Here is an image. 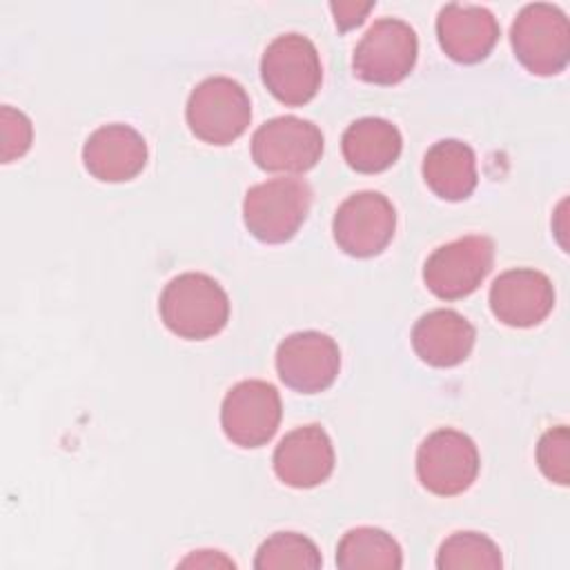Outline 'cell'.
I'll return each mask as SVG.
<instances>
[{"label": "cell", "instance_id": "cell-1", "mask_svg": "<svg viewBox=\"0 0 570 570\" xmlns=\"http://www.w3.org/2000/svg\"><path fill=\"white\" fill-rule=\"evenodd\" d=\"M158 312L169 332L187 341H205L229 321V296L207 274L185 272L160 292Z\"/></svg>", "mask_w": 570, "mask_h": 570}, {"label": "cell", "instance_id": "cell-2", "mask_svg": "<svg viewBox=\"0 0 570 570\" xmlns=\"http://www.w3.org/2000/svg\"><path fill=\"white\" fill-rule=\"evenodd\" d=\"M312 189L303 178H269L247 189L243 220L249 234L263 243H285L305 223Z\"/></svg>", "mask_w": 570, "mask_h": 570}, {"label": "cell", "instance_id": "cell-3", "mask_svg": "<svg viewBox=\"0 0 570 570\" xmlns=\"http://www.w3.org/2000/svg\"><path fill=\"white\" fill-rule=\"evenodd\" d=\"M517 60L534 76H557L570 60V24L566 13L548 2L525 4L510 27Z\"/></svg>", "mask_w": 570, "mask_h": 570}, {"label": "cell", "instance_id": "cell-4", "mask_svg": "<svg viewBox=\"0 0 570 570\" xmlns=\"http://www.w3.org/2000/svg\"><path fill=\"white\" fill-rule=\"evenodd\" d=\"M185 118L191 134L203 142L229 145L245 134L252 120V102L240 82L212 76L189 94Z\"/></svg>", "mask_w": 570, "mask_h": 570}, {"label": "cell", "instance_id": "cell-5", "mask_svg": "<svg viewBox=\"0 0 570 570\" xmlns=\"http://www.w3.org/2000/svg\"><path fill=\"white\" fill-rule=\"evenodd\" d=\"M261 78L267 91L283 105L298 107L309 102L323 78L314 42L303 33L276 36L263 51Z\"/></svg>", "mask_w": 570, "mask_h": 570}, {"label": "cell", "instance_id": "cell-6", "mask_svg": "<svg viewBox=\"0 0 570 570\" xmlns=\"http://www.w3.org/2000/svg\"><path fill=\"white\" fill-rule=\"evenodd\" d=\"M492 238L470 234L436 247L423 265V281L428 289L443 301L465 298L483 283L492 269Z\"/></svg>", "mask_w": 570, "mask_h": 570}, {"label": "cell", "instance_id": "cell-7", "mask_svg": "<svg viewBox=\"0 0 570 570\" xmlns=\"http://www.w3.org/2000/svg\"><path fill=\"white\" fill-rule=\"evenodd\" d=\"M479 474V450L474 441L452 428L428 434L416 452V476L421 485L439 497L465 492Z\"/></svg>", "mask_w": 570, "mask_h": 570}, {"label": "cell", "instance_id": "cell-8", "mask_svg": "<svg viewBox=\"0 0 570 570\" xmlns=\"http://www.w3.org/2000/svg\"><path fill=\"white\" fill-rule=\"evenodd\" d=\"M416 53L414 29L405 20L381 18L358 40L352 69L363 82L396 85L414 69Z\"/></svg>", "mask_w": 570, "mask_h": 570}, {"label": "cell", "instance_id": "cell-9", "mask_svg": "<svg viewBox=\"0 0 570 570\" xmlns=\"http://www.w3.org/2000/svg\"><path fill=\"white\" fill-rule=\"evenodd\" d=\"M321 129L298 116H276L252 136L254 163L272 174H303L321 160Z\"/></svg>", "mask_w": 570, "mask_h": 570}, {"label": "cell", "instance_id": "cell-10", "mask_svg": "<svg viewBox=\"0 0 570 570\" xmlns=\"http://www.w3.org/2000/svg\"><path fill=\"white\" fill-rule=\"evenodd\" d=\"M281 396L276 387L261 379L236 383L223 399L220 428L238 448H261L278 430Z\"/></svg>", "mask_w": 570, "mask_h": 570}, {"label": "cell", "instance_id": "cell-11", "mask_svg": "<svg viewBox=\"0 0 570 570\" xmlns=\"http://www.w3.org/2000/svg\"><path fill=\"white\" fill-rule=\"evenodd\" d=\"M394 229V205L379 191H356L347 196L332 220L336 245L354 258L381 254L390 245Z\"/></svg>", "mask_w": 570, "mask_h": 570}, {"label": "cell", "instance_id": "cell-12", "mask_svg": "<svg viewBox=\"0 0 570 570\" xmlns=\"http://www.w3.org/2000/svg\"><path fill=\"white\" fill-rule=\"evenodd\" d=\"M341 370V352L332 336L305 330L281 341L276 350V372L281 381L301 392L316 394L327 390Z\"/></svg>", "mask_w": 570, "mask_h": 570}, {"label": "cell", "instance_id": "cell-13", "mask_svg": "<svg viewBox=\"0 0 570 570\" xmlns=\"http://www.w3.org/2000/svg\"><path fill=\"white\" fill-rule=\"evenodd\" d=\"M552 307L554 287L539 269H508L499 274L490 287V309L497 321L510 327H534Z\"/></svg>", "mask_w": 570, "mask_h": 570}, {"label": "cell", "instance_id": "cell-14", "mask_svg": "<svg viewBox=\"0 0 570 570\" xmlns=\"http://www.w3.org/2000/svg\"><path fill=\"white\" fill-rule=\"evenodd\" d=\"M272 463L285 485L305 490L327 481L334 470V448L327 432L309 423L287 432L278 441Z\"/></svg>", "mask_w": 570, "mask_h": 570}, {"label": "cell", "instance_id": "cell-15", "mask_svg": "<svg viewBox=\"0 0 570 570\" xmlns=\"http://www.w3.org/2000/svg\"><path fill=\"white\" fill-rule=\"evenodd\" d=\"M82 163L102 183H125L145 169L147 142L129 125H102L85 140Z\"/></svg>", "mask_w": 570, "mask_h": 570}, {"label": "cell", "instance_id": "cell-16", "mask_svg": "<svg viewBox=\"0 0 570 570\" xmlns=\"http://www.w3.org/2000/svg\"><path fill=\"white\" fill-rule=\"evenodd\" d=\"M436 38L452 60L474 65L494 49L499 22L485 7L450 2L436 16Z\"/></svg>", "mask_w": 570, "mask_h": 570}, {"label": "cell", "instance_id": "cell-17", "mask_svg": "<svg viewBox=\"0 0 570 570\" xmlns=\"http://www.w3.org/2000/svg\"><path fill=\"white\" fill-rule=\"evenodd\" d=\"M474 341V325L454 309H432L412 327V347L416 356L432 367H454L463 363Z\"/></svg>", "mask_w": 570, "mask_h": 570}, {"label": "cell", "instance_id": "cell-18", "mask_svg": "<svg viewBox=\"0 0 570 570\" xmlns=\"http://www.w3.org/2000/svg\"><path fill=\"white\" fill-rule=\"evenodd\" d=\"M401 147L403 138L396 125L379 116L354 120L341 138L345 163L361 174L385 171L401 156Z\"/></svg>", "mask_w": 570, "mask_h": 570}, {"label": "cell", "instance_id": "cell-19", "mask_svg": "<svg viewBox=\"0 0 570 570\" xmlns=\"http://www.w3.org/2000/svg\"><path fill=\"white\" fill-rule=\"evenodd\" d=\"M423 180L443 200L468 198L479 180L476 156L470 145L445 138L434 142L423 156Z\"/></svg>", "mask_w": 570, "mask_h": 570}, {"label": "cell", "instance_id": "cell-20", "mask_svg": "<svg viewBox=\"0 0 570 570\" xmlns=\"http://www.w3.org/2000/svg\"><path fill=\"white\" fill-rule=\"evenodd\" d=\"M336 566L343 570H396L403 566V552L385 530L358 525L341 537Z\"/></svg>", "mask_w": 570, "mask_h": 570}, {"label": "cell", "instance_id": "cell-21", "mask_svg": "<svg viewBox=\"0 0 570 570\" xmlns=\"http://www.w3.org/2000/svg\"><path fill=\"white\" fill-rule=\"evenodd\" d=\"M501 566L503 559L499 546L481 532H454L439 546L436 552L439 570H497Z\"/></svg>", "mask_w": 570, "mask_h": 570}, {"label": "cell", "instance_id": "cell-22", "mask_svg": "<svg viewBox=\"0 0 570 570\" xmlns=\"http://www.w3.org/2000/svg\"><path fill=\"white\" fill-rule=\"evenodd\" d=\"M323 557L312 539L298 532H274L265 539L256 552L254 568L276 570V568H321Z\"/></svg>", "mask_w": 570, "mask_h": 570}, {"label": "cell", "instance_id": "cell-23", "mask_svg": "<svg viewBox=\"0 0 570 570\" xmlns=\"http://www.w3.org/2000/svg\"><path fill=\"white\" fill-rule=\"evenodd\" d=\"M570 434L566 425L550 428L543 432L537 445V463L543 476L557 485H568L570 481Z\"/></svg>", "mask_w": 570, "mask_h": 570}, {"label": "cell", "instance_id": "cell-24", "mask_svg": "<svg viewBox=\"0 0 570 570\" xmlns=\"http://www.w3.org/2000/svg\"><path fill=\"white\" fill-rule=\"evenodd\" d=\"M0 136H2L0 158L2 163H11L24 156L31 147V140H33L31 120L20 109L4 105L0 109Z\"/></svg>", "mask_w": 570, "mask_h": 570}, {"label": "cell", "instance_id": "cell-25", "mask_svg": "<svg viewBox=\"0 0 570 570\" xmlns=\"http://www.w3.org/2000/svg\"><path fill=\"white\" fill-rule=\"evenodd\" d=\"M330 9L334 13L336 27L341 31H347L365 20V16L374 9V2H332Z\"/></svg>", "mask_w": 570, "mask_h": 570}, {"label": "cell", "instance_id": "cell-26", "mask_svg": "<svg viewBox=\"0 0 570 570\" xmlns=\"http://www.w3.org/2000/svg\"><path fill=\"white\" fill-rule=\"evenodd\" d=\"M205 552H207L205 559H200L198 554H194V557L185 559L180 566H234V561L220 557V552H214V550H205Z\"/></svg>", "mask_w": 570, "mask_h": 570}]
</instances>
